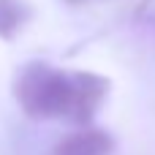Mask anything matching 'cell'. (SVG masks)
I'll use <instances>...</instances> for the list:
<instances>
[{
    "label": "cell",
    "mask_w": 155,
    "mask_h": 155,
    "mask_svg": "<svg viewBox=\"0 0 155 155\" xmlns=\"http://www.w3.org/2000/svg\"><path fill=\"white\" fill-rule=\"evenodd\" d=\"M14 98L30 120H68L74 106V71L33 60L16 74Z\"/></svg>",
    "instance_id": "cell-1"
},
{
    "label": "cell",
    "mask_w": 155,
    "mask_h": 155,
    "mask_svg": "<svg viewBox=\"0 0 155 155\" xmlns=\"http://www.w3.org/2000/svg\"><path fill=\"white\" fill-rule=\"evenodd\" d=\"M106 93H109L106 76L93 74V71H74V106H71L68 120L76 125H87L101 109Z\"/></svg>",
    "instance_id": "cell-2"
},
{
    "label": "cell",
    "mask_w": 155,
    "mask_h": 155,
    "mask_svg": "<svg viewBox=\"0 0 155 155\" xmlns=\"http://www.w3.org/2000/svg\"><path fill=\"white\" fill-rule=\"evenodd\" d=\"M114 150V142L106 131L82 125L79 131L63 136L49 155H109Z\"/></svg>",
    "instance_id": "cell-3"
},
{
    "label": "cell",
    "mask_w": 155,
    "mask_h": 155,
    "mask_svg": "<svg viewBox=\"0 0 155 155\" xmlns=\"http://www.w3.org/2000/svg\"><path fill=\"white\" fill-rule=\"evenodd\" d=\"M33 8L27 0H0V41H14L30 22Z\"/></svg>",
    "instance_id": "cell-4"
}]
</instances>
